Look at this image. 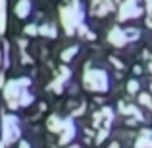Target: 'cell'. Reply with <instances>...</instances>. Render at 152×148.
Wrapping results in <instances>:
<instances>
[{"instance_id": "cell-10", "label": "cell", "mask_w": 152, "mask_h": 148, "mask_svg": "<svg viewBox=\"0 0 152 148\" xmlns=\"http://www.w3.org/2000/svg\"><path fill=\"white\" fill-rule=\"evenodd\" d=\"M75 52H77V46H73V48H69V50H66V52H64V54H62V60H64V62H67V60H69V58H71V56H73V54H75Z\"/></svg>"}, {"instance_id": "cell-6", "label": "cell", "mask_w": 152, "mask_h": 148, "mask_svg": "<svg viewBox=\"0 0 152 148\" xmlns=\"http://www.w3.org/2000/svg\"><path fill=\"white\" fill-rule=\"evenodd\" d=\"M139 14H141V8H139V4H135V2H125V4L121 6V10H119V19L137 17Z\"/></svg>"}, {"instance_id": "cell-12", "label": "cell", "mask_w": 152, "mask_h": 148, "mask_svg": "<svg viewBox=\"0 0 152 148\" xmlns=\"http://www.w3.org/2000/svg\"><path fill=\"white\" fill-rule=\"evenodd\" d=\"M25 33H27V35H35V33H37V27H35V25L25 27Z\"/></svg>"}, {"instance_id": "cell-5", "label": "cell", "mask_w": 152, "mask_h": 148, "mask_svg": "<svg viewBox=\"0 0 152 148\" xmlns=\"http://www.w3.org/2000/svg\"><path fill=\"white\" fill-rule=\"evenodd\" d=\"M19 137V119L15 115H4V146L18 141Z\"/></svg>"}, {"instance_id": "cell-3", "label": "cell", "mask_w": 152, "mask_h": 148, "mask_svg": "<svg viewBox=\"0 0 152 148\" xmlns=\"http://www.w3.org/2000/svg\"><path fill=\"white\" fill-rule=\"evenodd\" d=\"M48 127H50L52 131H58V133H62V139H60V142H62V144L69 142L71 139H73V135H75V123L71 121V119L50 117Z\"/></svg>"}, {"instance_id": "cell-1", "label": "cell", "mask_w": 152, "mask_h": 148, "mask_svg": "<svg viewBox=\"0 0 152 148\" xmlns=\"http://www.w3.org/2000/svg\"><path fill=\"white\" fill-rule=\"evenodd\" d=\"M29 79H14L6 85V98L10 102V108L15 110L18 106H27V104L33 102V94H29L27 90H23L27 85H29Z\"/></svg>"}, {"instance_id": "cell-13", "label": "cell", "mask_w": 152, "mask_h": 148, "mask_svg": "<svg viewBox=\"0 0 152 148\" xmlns=\"http://www.w3.org/2000/svg\"><path fill=\"white\" fill-rule=\"evenodd\" d=\"M21 148H29V144H27V142H21Z\"/></svg>"}, {"instance_id": "cell-7", "label": "cell", "mask_w": 152, "mask_h": 148, "mask_svg": "<svg viewBox=\"0 0 152 148\" xmlns=\"http://www.w3.org/2000/svg\"><path fill=\"white\" fill-rule=\"evenodd\" d=\"M137 148H152V131H142L141 139L137 141Z\"/></svg>"}, {"instance_id": "cell-2", "label": "cell", "mask_w": 152, "mask_h": 148, "mask_svg": "<svg viewBox=\"0 0 152 148\" xmlns=\"http://www.w3.org/2000/svg\"><path fill=\"white\" fill-rule=\"evenodd\" d=\"M62 23L66 27L67 33H75L79 25L83 23V12H81V4H71V6L62 8Z\"/></svg>"}, {"instance_id": "cell-9", "label": "cell", "mask_w": 152, "mask_h": 148, "mask_svg": "<svg viewBox=\"0 0 152 148\" xmlns=\"http://www.w3.org/2000/svg\"><path fill=\"white\" fill-rule=\"evenodd\" d=\"M41 33L42 35H48V37H56V31H54V27H52V25H48V27L42 25L41 27Z\"/></svg>"}, {"instance_id": "cell-15", "label": "cell", "mask_w": 152, "mask_h": 148, "mask_svg": "<svg viewBox=\"0 0 152 148\" xmlns=\"http://www.w3.org/2000/svg\"><path fill=\"white\" fill-rule=\"evenodd\" d=\"M71 148H79V146H71Z\"/></svg>"}, {"instance_id": "cell-11", "label": "cell", "mask_w": 152, "mask_h": 148, "mask_svg": "<svg viewBox=\"0 0 152 148\" xmlns=\"http://www.w3.org/2000/svg\"><path fill=\"white\" fill-rule=\"evenodd\" d=\"M139 90V83L137 81H131L129 83V93H137Z\"/></svg>"}, {"instance_id": "cell-8", "label": "cell", "mask_w": 152, "mask_h": 148, "mask_svg": "<svg viewBox=\"0 0 152 148\" xmlns=\"http://www.w3.org/2000/svg\"><path fill=\"white\" fill-rule=\"evenodd\" d=\"M31 10V2H27V0H23V2H19L18 6H15V12H18L19 17H25L27 14H29Z\"/></svg>"}, {"instance_id": "cell-4", "label": "cell", "mask_w": 152, "mask_h": 148, "mask_svg": "<svg viewBox=\"0 0 152 148\" xmlns=\"http://www.w3.org/2000/svg\"><path fill=\"white\" fill-rule=\"evenodd\" d=\"M85 85L87 89L91 90H96V93H104L108 90V75L104 73L102 69H93V71H87L85 75Z\"/></svg>"}, {"instance_id": "cell-14", "label": "cell", "mask_w": 152, "mask_h": 148, "mask_svg": "<svg viewBox=\"0 0 152 148\" xmlns=\"http://www.w3.org/2000/svg\"><path fill=\"white\" fill-rule=\"evenodd\" d=\"M150 69H152V62H150Z\"/></svg>"}]
</instances>
